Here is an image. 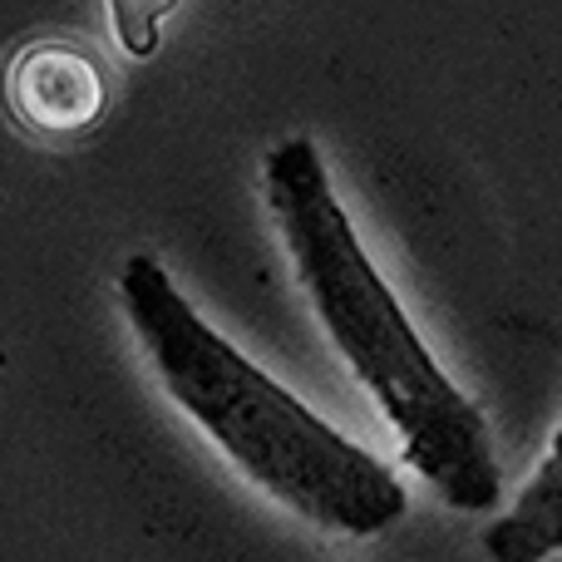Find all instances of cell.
Instances as JSON below:
<instances>
[{"label": "cell", "instance_id": "obj_1", "mask_svg": "<svg viewBox=\"0 0 562 562\" xmlns=\"http://www.w3.org/2000/svg\"><path fill=\"white\" fill-rule=\"evenodd\" d=\"M262 198L321 336L390 425L400 459L454 514H494L504 504L494 429L370 262L316 138L291 134L267 148Z\"/></svg>", "mask_w": 562, "mask_h": 562}, {"label": "cell", "instance_id": "obj_2", "mask_svg": "<svg viewBox=\"0 0 562 562\" xmlns=\"http://www.w3.org/2000/svg\"><path fill=\"white\" fill-rule=\"evenodd\" d=\"M119 311L168 405L262 498L330 538H380L409 514L395 469L243 356L154 252L124 257Z\"/></svg>", "mask_w": 562, "mask_h": 562}, {"label": "cell", "instance_id": "obj_3", "mask_svg": "<svg viewBox=\"0 0 562 562\" xmlns=\"http://www.w3.org/2000/svg\"><path fill=\"white\" fill-rule=\"evenodd\" d=\"M0 99L25 134L65 144L85 138L109 114V75L75 40H35L10 55Z\"/></svg>", "mask_w": 562, "mask_h": 562}, {"label": "cell", "instance_id": "obj_4", "mask_svg": "<svg viewBox=\"0 0 562 562\" xmlns=\"http://www.w3.org/2000/svg\"><path fill=\"white\" fill-rule=\"evenodd\" d=\"M562 553V419L518 498L484 528V562H548Z\"/></svg>", "mask_w": 562, "mask_h": 562}, {"label": "cell", "instance_id": "obj_5", "mask_svg": "<svg viewBox=\"0 0 562 562\" xmlns=\"http://www.w3.org/2000/svg\"><path fill=\"white\" fill-rule=\"evenodd\" d=\"M104 10L119 49L128 59H148L158 49V25L168 10H178V0H104Z\"/></svg>", "mask_w": 562, "mask_h": 562}]
</instances>
